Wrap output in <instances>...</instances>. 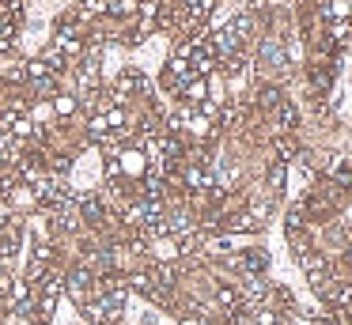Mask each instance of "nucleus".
I'll return each instance as SVG.
<instances>
[{
    "label": "nucleus",
    "instance_id": "6",
    "mask_svg": "<svg viewBox=\"0 0 352 325\" xmlns=\"http://www.w3.org/2000/svg\"><path fill=\"white\" fill-rule=\"evenodd\" d=\"M23 80L27 83H34V87H38V91H50V87H54V72H50V68H46V60H27V65H23Z\"/></svg>",
    "mask_w": 352,
    "mask_h": 325
},
{
    "label": "nucleus",
    "instance_id": "13",
    "mask_svg": "<svg viewBox=\"0 0 352 325\" xmlns=\"http://www.w3.org/2000/svg\"><path fill=\"white\" fill-rule=\"evenodd\" d=\"M54 110L61 113V117H72V113H76V98H72V95H57L54 98Z\"/></svg>",
    "mask_w": 352,
    "mask_h": 325
},
{
    "label": "nucleus",
    "instance_id": "7",
    "mask_svg": "<svg viewBox=\"0 0 352 325\" xmlns=\"http://www.w3.org/2000/svg\"><path fill=\"white\" fill-rule=\"evenodd\" d=\"M54 49L61 53L65 60L80 57V53H84V42H80V30H57V42H54Z\"/></svg>",
    "mask_w": 352,
    "mask_h": 325
},
{
    "label": "nucleus",
    "instance_id": "8",
    "mask_svg": "<svg viewBox=\"0 0 352 325\" xmlns=\"http://www.w3.org/2000/svg\"><path fill=\"white\" fill-rule=\"evenodd\" d=\"M178 95H182L186 106H193V110H197L201 102H208V83H205V76H193V80L186 83L182 91H178Z\"/></svg>",
    "mask_w": 352,
    "mask_h": 325
},
{
    "label": "nucleus",
    "instance_id": "11",
    "mask_svg": "<svg viewBox=\"0 0 352 325\" xmlns=\"http://www.w3.org/2000/svg\"><path fill=\"white\" fill-rule=\"evenodd\" d=\"M42 60H46V68H50V72H54V76H61V72H65V68H69V60H65V57H61V53H57V49H54V45H50V49H46V53H42Z\"/></svg>",
    "mask_w": 352,
    "mask_h": 325
},
{
    "label": "nucleus",
    "instance_id": "9",
    "mask_svg": "<svg viewBox=\"0 0 352 325\" xmlns=\"http://www.w3.org/2000/svg\"><path fill=\"white\" fill-rule=\"evenodd\" d=\"M280 102H284V91H280V87H273V83H265V87H258V106H261L265 113H273Z\"/></svg>",
    "mask_w": 352,
    "mask_h": 325
},
{
    "label": "nucleus",
    "instance_id": "15",
    "mask_svg": "<svg viewBox=\"0 0 352 325\" xmlns=\"http://www.w3.org/2000/svg\"><path fill=\"white\" fill-rule=\"evenodd\" d=\"M0 269H4V265H0Z\"/></svg>",
    "mask_w": 352,
    "mask_h": 325
},
{
    "label": "nucleus",
    "instance_id": "1",
    "mask_svg": "<svg viewBox=\"0 0 352 325\" xmlns=\"http://www.w3.org/2000/svg\"><path fill=\"white\" fill-rule=\"evenodd\" d=\"M133 91H148V80L137 72V68H122V72H118V80H114V87H110V98H114V106L129 102Z\"/></svg>",
    "mask_w": 352,
    "mask_h": 325
},
{
    "label": "nucleus",
    "instance_id": "3",
    "mask_svg": "<svg viewBox=\"0 0 352 325\" xmlns=\"http://www.w3.org/2000/svg\"><path fill=\"white\" fill-rule=\"evenodd\" d=\"M0 133L8 140H27V136H34V125L23 110H4L0 113Z\"/></svg>",
    "mask_w": 352,
    "mask_h": 325
},
{
    "label": "nucleus",
    "instance_id": "14",
    "mask_svg": "<svg viewBox=\"0 0 352 325\" xmlns=\"http://www.w3.org/2000/svg\"><path fill=\"white\" fill-rule=\"evenodd\" d=\"M344 314H349V322H352V302H349V310H344Z\"/></svg>",
    "mask_w": 352,
    "mask_h": 325
},
{
    "label": "nucleus",
    "instance_id": "5",
    "mask_svg": "<svg viewBox=\"0 0 352 325\" xmlns=\"http://www.w3.org/2000/svg\"><path fill=\"white\" fill-rule=\"evenodd\" d=\"M296 125H299V113H296V106L284 98V102L276 106L273 113H269V128H273V133H280V136H288Z\"/></svg>",
    "mask_w": 352,
    "mask_h": 325
},
{
    "label": "nucleus",
    "instance_id": "2",
    "mask_svg": "<svg viewBox=\"0 0 352 325\" xmlns=\"http://www.w3.org/2000/svg\"><path fill=\"white\" fill-rule=\"evenodd\" d=\"M258 65L265 68V72H280V68H288V49H284V38H265V42H261Z\"/></svg>",
    "mask_w": 352,
    "mask_h": 325
},
{
    "label": "nucleus",
    "instance_id": "10",
    "mask_svg": "<svg viewBox=\"0 0 352 325\" xmlns=\"http://www.w3.org/2000/svg\"><path fill=\"white\" fill-rule=\"evenodd\" d=\"M118 166H122L125 174H144L148 170V155H144V151H125Z\"/></svg>",
    "mask_w": 352,
    "mask_h": 325
},
{
    "label": "nucleus",
    "instance_id": "4",
    "mask_svg": "<svg viewBox=\"0 0 352 325\" xmlns=\"http://www.w3.org/2000/svg\"><path fill=\"white\" fill-rule=\"evenodd\" d=\"M65 287H69V295L80 302V306H84V302H91V299H95V272H91V269H76V272H69Z\"/></svg>",
    "mask_w": 352,
    "mask_h": 325
},
{
    "label": "nucleus",
    "instance_id": "12",
    "mask_svg": "<svg viewBox=\"0 0 352 325\" xmlns=\"http://www.w3.org/2000/svg\"><path fill=\"white\" fill-rule=\"evenodd\" d=\"M269 193H280V189H284V163H273V166H269Z\"/></svg>",
    "mask_w": 352,
    "mask_h": 325
}]
</instances>
